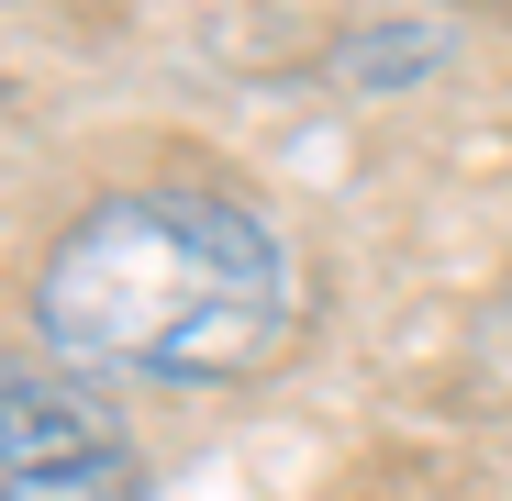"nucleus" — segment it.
Instances as JSON below:
<instances>
[{"label":"nucleus","instance_id":"1","mask_svg":"<svg viewBox=\"0 0 512 501\" xmlns=\"http://www.w3.org/2000/svg\"><path fill=\"white\" fill-rule=\"evenodd\" d=\"M45 346L123 379H245L290 323L279 234L223 190H123L90 201L34 279Z\"/></svg>","mask_w":512,"mask_h":501},{"label":"nucleus","instance_id":"2","mask_svg":"<svg viewBox=\"0 0 512 501\" xmlns=\"http://www.w3.org/2000/svg\"><path fill=\"white\" fill-rule=\"evenodd\" d=\"M0 490L12 501H145V457L101 401L12 368V390H0Z\"/></svg>","mask_w":512,"mask_h":501},{"label":"nucleus","instance_id":"3","mask_svg":"<svg viewBox=\"0 0 512 501\" xmlns=\"http://www.w3.org/2000/svg\"><path fill=\"white\" fill-rule=\"evenodd\" d=\"M468 12H512V0H468Z\"/></svg>","mask_w":512,"mask_h":501}]
</instances>
